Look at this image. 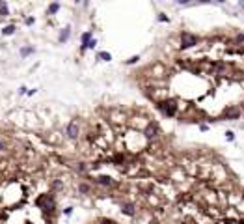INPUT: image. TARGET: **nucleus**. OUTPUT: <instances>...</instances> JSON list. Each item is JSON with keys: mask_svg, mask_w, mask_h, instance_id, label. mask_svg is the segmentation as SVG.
<instances>
[{"mask_svg": "<svg viewBox=\"0 0 244 224\" xmlns=\"http://www.w3.org/2000/svg\"><path fill=\"white\" fill-rule=\"evenodd\" d=\"M157 105V108L166 116V118H175L177 116V112H179V103H177V99H160L159 103H155Z\"/></svg>", "mask_w": 244, "mask_h": 224, "instance_id": "f257e3e1", "label": "nucleus"}, {"mask_svg": "<svg viewBox=\"0 0 244 224\" xmlns=\"http://www.w3.org/2000/svg\"><path fill=\"white\" fill-rule=\"evenodd\" d=\"M142 134H144V138H145L149 144H153V142H157V140L160 138L162 131H160V127H159L157 122H149V123L145 125V129L142 131Z\"/></svg>", "mask_w": 244, "mask_h": 224, "instance_id": "f03ea898", "label": "nucleus"}, {"mask_svg": "<svg viewBox=\"0 0 244 224\" xmlns=\"http://www.w3.org/2000/svg\"><path fill=\"white\" fill-rule=\"evenodd\" d=\"M179 41H181V45H179L181 49H192V47H196V45L200 43V37H197L196 34L186 32V30H185V32H181Z\"/></svg>", "mask_w": 244, "mask_h": 224, "instance_id": "7ed1b4c3", "label": "nucleus"}, {"mask_svg": "<svg viewBox=\"0 0 244 224\" xmlns=\"http://www.w3.org/2000/svg\"><path fill=\"white\" fill-rule=\"evenodd\" d=\"M78 134H80V122L78 119H71L65 129V138L75 142V140H78Z\"/></svg>", "mask_w": 244, "mask_h": 224, "instance_id": "20e7f679", "label": "nucleus"}, {"mask_svg": "<svg viewBox=\"0 0 244 224\" xmlns=\"http://www.w3.org/2000/svg\"><path fill=\"white\" fill-rule=\"evenodd\" d=\"M93 183L99 185V187H106V189H116V187H119V183L116 181L114 177H110V176H97V177H93Z\"/></svg>", "mask_w": 244, "mask_h": 224, "instance_id": "39448f33", "label": "nucleus"}, {"mask_svg": "<svg viewBox=\"0 0 244 224\" xmlns=\"http://www.w3.org/2000/svg\"><path fill=\"white\" fill-rule=\"evenodd\" d=\"M119 211L127 217H136V204L131 200H123L119 204Z\"/></svg>", "mask_w": 244, "mask_h": 224, "instance_id": "423d86ee", "label": "nucleus"}, {"mask_svg": "<svg viewBox=\"0 0 244 224\" xmlns=\"http://www.w3.org/2000/svg\"><path fill=\"white\" fill-rule=\"evenodd\" d=\"M240 108L239 107H227L225 110H224V118L225 119H239L240 118Z\"/></svg>", "mask_w": 244, "mask_h": 224, "instance_id": "0eeeda50", "label": "nucleus"}, {"mask_svg": "<svg viewBox=\"0 0 244 224\" xmlns=\"http://www.w3.org/2000/svg\"><path fill=\"white\" fill-rule=\"evenodd\" d=\"M51 196H52V192H45V194H41V196H39V198L36 200V205L43 209L45 205H47V202L51 200Z\"/></svg>", "mask_w": 244, "mask_h": 224, "instance_id": "6e6552de", "label": "nucleus"}, {"mask_svg": "<svg viewBox=\"0 0 244 224\" xmlns=\"http://www.w3.org/2000/svg\"><path fill=\"white\" fill-rule=\"evenodd\" d=\"M110 118H112L114 123H125V122H127V119H125V114L121 116L117 110H112V112H110Z\"/></svg>", "mask_w": 244, "mask_h": 224, "instance_id": "1a4fd4ad", "label": "nucleus"}, {"mask_svg": "<svg viewBox=\"0 0 244 224\" xmlns=\"http://www.w3.org/2000/svg\"><path fill=\"white\" fill-rule=\"evenodd\" d=\"M77 189H78V192H80V194H84V196H88V194H91V187H89L86 181H80V183L77 185Z\"/></svg>", "mask_w": 244, "mask_h": 224, "instance_id": "9d476101", "label": "nucleus"}, {"mask_svg": "<svg viewBox=\"0 0 244 224\" xmlns=\"http://www.w3.org/2000/svg\"><path fill=\"white\" fill-rule=\"evenodd\" d=\"M69 36H71V28H69V26H65V28L62 30V32H60L58 41H60V43H65V41L69 39Z\"/></svg>", "mask_w": 244, "mask_h": 224, "instance_id": "9b49d317", "label": "nucleus"}, {"mask_svg": "<svg viewBox=\"0 0 244 224\" xmlns=\"http://www.w3.org/2000/svg\"><path fill=\"white\" fill-rule=\"evenodd\" d=\"M75 170H77L78 174H82V176H84V174H88V170H89V166H88V164H86L84 161H78L77 164H75Z\"/></svg>", "mask_w": 244, "mask_h": 224, "instance_id": "f8f14e48", "label": "nucleus"}, {"mask_svg": "<svg viewBox=\"0 0 244 224\" xmlns=\"http://www.w3.org/2000/svg\"><path fill=\"white\" fill-rule=\"evenodd\" d=\"M89 39H91V32H84V34L80 36V41H82V47H86V45L89 43Z\"/></svg>", "mask_w": 244, "mask_h": 224, "instance_id": "ddd939ff", "label": "nucleus"}, {"mask_svg": "<svg viewBox=\"0 0 244 224\" xmlns=\"http://www.w3.org/2000/svg\"><path fill=\"white\" fill-rule=\"evenodd\" d=\"M58 9H60V4L54 2V4H51V6L47 8V13H49V15H54V13H58Z\"/></svg>", "mask_w": 244, "mask_h": 224, "instance_id": "4468645a", "label": "nucleus"}, {"mask_svg": "<svg viewBox=\"0 0 244 224\" xmlns=\"http://www.w3.org/2000/svg\"><path fill=\"white\" fill-rule=\"evenodd\" d=\"M2 34H4V36H11V34H15V26H13V24H9V26H4Z\"/></svg>", "mask_w": 244, "mask_h": 224, "instance_id": "2eb2a0df", "label": "nucleus"}, {"mask_svg": "<svg viewBox=\"0 0 244 224\" xmlns=\"http://www.w3.org/2000/svg\"><path fill=\"white\" fill-rule=\"evenodd\" d=\"M9 11H8V4L6 2H0V17H6Z\"/></svg>", "mask_w": 244, "mask_h": 224, "instance_id": "dca6fc26", "label": "nucleus"}, {"mask_svg": "<svg viewBox=\"0 0 244 224\" xmlns=\"http://www.w3.org/2000/svg\"><path fill=\"white\" fill-rule=\"evenodd\" d=\"M97 58H103L104 62H110V60H112V54H110V52H104V51H103V52H99V54H97Z\"/></svg>", "mask_w": 244, "mask_h": 224, "instance_id": "f3484780", "label": "nucleus"}, {"mask_svg": "<svg viewBox=\"0 0 244 224\" xmlns=\"http://www.w3.org/2000/svg\"><path fill=\"white\" fill-rule=\"evenodd\" d=\"M240 43H244V32H239L235 36V45H240Z\"/></svg>", "mask_w": 244, "mask_h": 224, "instance_id": "a211bd4d", "label": "nucleus"}, {"mask_svg": "<svg viewBox=\"0 0 244 224\" xmlns=\"http://www.w3.org/2000/svg\"><path fill=\"white\" fill-rule=\"evenodd\" d=\"M34 52V47H24L21 49V56H28V54H32Z\"/></svg>", "mask_w": 244, "mask_h": 224, "instance_id": "6ab92c4d", "label": "nucleus"}, {"mask_svg": "<svg viewBox=\"0 0 244 224\" xmlns=\"http://www.w3.org/2000/svg\"><path fill=\"white\" fill-rule=\"evenodd\" d=\"M138 60H140V56H131L125 64H127V66H132V64H138Z\"/></svg>", "mask_w": 244, "mask_h": 224, "instance_id": "aec40b11", "label": "nucleus"}, {"mask_svg": "<svg viewBox=\"0 0 244 224\" xmlns=\"http://www.w3.org/2000/svg\"><path fill=\"white\" fill-rule=\"evenodd\" d=\"M225 140H227V142H233V140H235V133H233V131H227V133H225Z\"/></svg>", "mask_w": 244, "mask_h": 224, "instance_id": "412c9836", "label": "nucleus"}, {"mask_svg": "<svg viewBox=\"0 0 244 224\" xmlns=\"http://www.w3.org/2000/svg\"><path fill=\"white\" fill-rule=\"evenodd\" d=\"M99 222H101V224H117V222L112 220V219H99Z\"/></svg>", "mask_w": 244, "mask_h": 224, "instance_id": "4be33fe9", "label": "nucleus"}, {"mask_svg": "<svg viewBox=\"0 0 244 224\" xmlns=\"http://www.w3.org/2000/svg\"><path fill=\"white\" fill-rule=\"evenodd\" d=\"M159 21H160V23H170V17H166L164 13H160V15H159Z\"/></svg>", "mask_w": 244, "mask_h": 224, "instance_id": "5701e85b", "label": "nucleus"}, {"mask_svg": "<svg viewBox=\"0 0 244 224\" xmlns=\"http://www.w3.org/2000/svg\"><path fill=\"white\" fill-rule=\"evenodd\" d=\"M95 45H97V41H95V39H89V43L86 45V49H93Z\"/></svg>", "mask_w": 244, "mask_h": 224, "instance_id": "b1692460", "label": "nucleus"}, {"mask_svg": "<svg viewBox=\"0 0 244 224\" xmlns=\"http://www.w3.org/2000/svg\"><path fill=\"white\" fill-rule=\"evenodd\" d=\"M26 92H28V88H26V86H21V88H19V94H21V95H24Z\"/></svg>", "mask_w": 244, "mask_h": 224, "instance_id": "393cba45", "label": "nucleus"}, {"mask_svg": "<svg viewBox=\"0 0 244 224\" xmlns=\"http://www.w3.org/2000/svg\"><path fill=\"white\" fill-rule=\"evenodd\" d=\"M71 213H73V207H65L64 209V215H71Z\"/></svg>", "mask_w": 244, "mask_h": 224, "instance_id": "a878e982", "label": "nucleus"}, {"mask_svg": "<svg viewBox=\"0 0 244 224\" xmlns=\"http://www.w3.org/2000/svg\"><path fill=\"white\" fill-rule=\"evenodd\" d=\"M4 149H6V142L0 138V151H4Z\"/></svg>", "mask_w": 244, "mask_h": 224, "instance_id": "bb28decb", "label": "nucleus"}, {"mask_svg": "<svg viewBox=\"0 0 244 224\" xmlns=\"http://www.w3.org/2000/svg\"><path fill=\"white\" fill-rule=\"evenodd\" d=\"M242 112H244V103H242Z\"/></svg>", "mask_w": 244, "mask_h": 224, "instance_id": "cd10ccee", "label": "nucleus"}, {"mask_svg": "<svg viewBox=\"0 0 244 224\" xmlns=\"http://www.w3.org/2000/svg\"><path fill=\"white\" fill-rule=\"evenodd\" d=\"M26 224H32V222H26Z\"/></svg>", "mask_w": 244, "mask_h": 224, "instance_id": "c85d7f7f", "label": "nucleus"}]
</instances>
